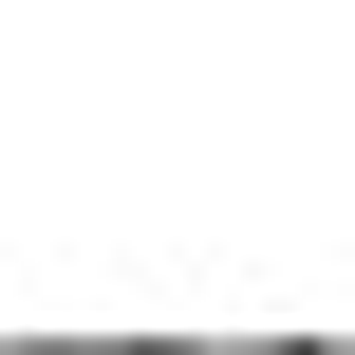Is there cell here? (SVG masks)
I'll return each instance as SVG.
<instances>
[{"instance_id":"obj_1","label":"cell","mask_w":355,"mask_h":355,"mask_svg":"<svg viewBox=\"0 0 355 355\" xmlns=\"http://www.w3.org/2000/svg\"><path fill=\"white\" fill-rule=\"evenodd\" d=\"M0 355H112V337H0Z\"/></svg>"},{"instance_id":"obj_2","label":"cell","mask_w":355,"mask_h":355,"mask_svg":"<svg viewBox=\"0 0 355 355\" xmlns=\"http://www.w3.org/2000/svg\"><path fill=\"white\" fill-rule=\"evenodd\" d=\"M206 355H300V337H206Z\"/></svg>"},{"instance_id":"obj_3","label":"cell","mask_w":355,"mask_h":355,"mask_svg":"<svg viewBox=\"0 0 355 355\" xmlns=\"http://www.w3.org/2000/svg\"><path fill=\"white\" fill-rule=\"evenodd\" d=\"M300 355H355V337H300Z\"/></svg>"}]
</instances>
